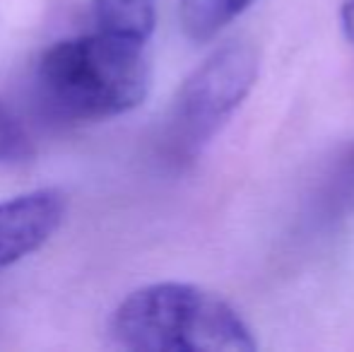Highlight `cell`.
Masks as SVG:
<instances>
[{
  "label": "cell",
  "mask_w": 354,
  "mask_h": 352,
  "mask_svg": "<svg viewBox=\"0 0 354 352\" xmlns=\"http://www.w3.org/2000/svg\"><path fill=\"white\" fill-rule=\"evenodd\" d=\"M147 44L109 32L48 46L34 82L41 104L66 121H104L133 111L149 92Z\"/></svg>",
  "instance_id": "6da1fadb"
},
{
  "label": "cell",
  "mask_w": 354,
  "mask_h": 352,
  "mask_svg": "<svg viewBox=\"0 0 354 352\" xmlns=\"http://www.w3.org/2000/svg\"><path fill=\"white\" fill-rule=\"evenodd\" d=\"M109 335L133 352H253L251 328L229 302L188 282H154L113 311Z\"/></svg>",
  "instance_id": "7a4b0ae2"
},
{
  "label": "cell",
  "mask_w": 354,
  "mask_h": 352,
  "mask_svg": "<svg viewBox=\"0 0 354 352\" xmlns=\"http://www.w3.org/2000/svg\"><path fill=\"white\" fill-rule=\"evenodd\" d=\"M258 66V51L251 44L229 41L186 77L164 123L167 162L183 167L201 155L256 85Z\"/></svg>",
  "instance_id": "3957f363"
},
{
  "label": "cell",
  "mask_w": 354,
  "mask_h": 352,
  "mask_svg": "<svg viewBox=\"0 0 354 352\" xmlns=\"http://www.w3.org/2000/svg\"><path fill=\"white\" fill-rule=\"evenodd\" d=\"M66 198L56 188H39L0 201V270L39 251L63 225Z\"/></svg>",
  "instance_id": "277c9868"
},
{
  "label": "cell",
  "mask_w": 354,
  "mask_h": 352,
  "mask_svg": "<svg viewBox=\"0 0 354 352\" xmlns=\"http://www.w3.org/2000/svg\"><path fill=\"white\" fill-rule=\"evenodd\" d=\"M354 215V145L333 160L313 193V217L323 225H337Z\"/></svg>",
  "instance_id": "5b68a950"
},
{
  "label": "cell",
  "mask_w": 354,
  "mask_h": 352,
  "mask_svg": "<svg viewBox=\"0 0 354 352\" xmlns=\"http://www.w3.org/2000/svg\"><path fill=\"white\" fill-rule=\"evenodd\" d=\"M92 17L99 32L147 44L157 24V0H94Z\"/></svg>",
  "instance_id": "8992f818"
},
{
  "label": "cell",
  "mask_w": 354,
  "mask_h": 352,
  "mask_svg": "<svg viewBox=\"0 0 354 352\" xmlns=\"http://www.w3.org/2000/svg\"><path fill=\"white\" fill-rule=\"evenodd\" d=\"M253 0H178V19L191 41L203 44L232 24Z\"/></svg>",
  "instance_id": "52a82bcc"
},
{
  "label": "cell",
  "mask_w": 354,
  "mask_h": 352,
  "mask_svg": "<svg viewBox=\"0 0 354 352\" xmlns=\"http://www.w3.org/2000/svg\"><path fill=\"white\" fill-rule=\"evenodd\" d=\"M32 142L22 123L0 102V162H22L32 157Z\"/></svg>",
  "instance_id": "ba28073f"
},
{
  "label": "cell",
  "mask_w": 354,
  "mask_h": 352,
  "mask_svg": "<svg viewBox=\"0 0 354 352\" xmlns=\"http://www.w3.org/2000/svg\"><path fill=\"white\" fill-rule=\"evenodd\" d=\"M340 22H342V32H345V39L354 46V0H345V3H342Z\"/></svg>",
  "instance_id": "9c48e42d"
}]
</instances>
